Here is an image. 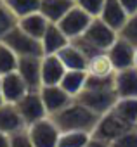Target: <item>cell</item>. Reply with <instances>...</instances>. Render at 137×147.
I'll list each match as a JSON object with an SVG mask.
<instances>
[{
    "instance_id": "2",
    "label": "cell",
    "mask_w": 137,
    "mask_h": 147,
    "mask_svg": "<svg viewBox=\"0 0 137 147\" xmlns=\"http://www.w3.org/2000/svg\"><path fill=\"white\" fill-rule=\"evenodd\" d=\"M116 38H118V33L113 28H109L101 18H94L90 26L85 30V33L71 40V43L77 45L87 55V59H90L101 52H108L111 45L116 42Z\"/></svg>"
},
{
    "instance_id": "24",
    "label": "cell",
    "mask_w": 137,
    "mask_h": 147,
    "mask_svg": "<svg viewBox=\"0 0 137 147\" xmlns=\"http://www.w3.org/2000/svg\"><path fill=\"white\" fill-rule=\"evenodd\" d=\"M5 2L11 7V11L18 16V19L26 18L30 14H37L42 7V0H5Z\"/></svg>"
},
{
    "instance_id": "28",
    "label": "cell",
    "mask_w": 137,
    "mask_h": 147,
    "mask_svg": "<svg viewBox=\"0 0 137 147\" xmlns=\"http://www.w3.org/2000/svg\"><path fill=\"white\" fill-rule=\"evenodd\" d=\"M118 36L123 38L125 42H128L130 45H134L137 49V14L128 16L127 23L123 24V28L118 31Z\"/></svg>"
},
{
    "instance_id": "14",
    "label": "cell",
    "mask_w": 137,
    "mask_h": 147,
    "mask_svg": "<svg viewBox=\"0 0 137 147\" xmlns=\"http://www.w3.org/2000/svg\"><path fill=\"white\" fill-rule=\"evenodd\" d=\"M26 123L21 118L16 104H9L4 102L0 106V131H4L7 135H14L18 131L26 130Z\"/></svg>"
},
{
    "instance_id": "9",
    "label": "cell",
    "mask_w": 137,
    "mask_h": 147,
    "mask_svg": "<svg viewBox=\"0 0 137 147\" xmlns=\"http://www.w3.org/2000/svg\"><path fill=\"white\" fill-rule=\"evenodd\" d=\"M18 73L28 87V92H40L42 85V57H19Z\"/></svg>"
},
{
    "instance_id": "17",
    "label": "cell",
    "mask_w": 137,
    "mask_h": 147,
    "mask_svg": "<svg viewBox=\"0 0 137 147\" xmlns=\"http://www.w3.org/2000/svg\"><path fill=\"white\" fill-rule=\"evenodd\" d=\"M109 28H113L116 33L123 28V24L127 23L128 19V14L127 11L121 7V4L118 0H106L104 2V7H102V12L99 16Z\"/></svg>"
},
{
    "instance_id": "26",
    "label": "cell",
    "mask_w": 137,
    "mask_h": 147,
    "mask_svg": "<svg viewBox=\"0 0 137 147\" xmlns=\"http://www.w3.org/2000/svg\"><path fill=\"white\" fill-rule=\"evenodd\" d=\"M92 138V133L87 131H62L59 135L57 147H85Z\"/></svg>"
},
{
    "instance_id": "31",
    "label": "cell",
    "mask_w": 137,
    "mask_h": 147,
    "mask_svg": "<svg viewBox=\"0 0 137 147\" xmlns=\"http://www.w3.org/2000/svg\"><path fill=\"white\" fill-rule=\"evenodd\" d=\"M11 147H35L31 138H30V133H28V128L23 130V131H18L14 135H11Z\"/></svg>"
},
{
    "instance_id": "13",
    "label": "cell",
    "mask_w": 137,
    "mask_h": 147,
    "mask_svg": "<svg viewBox=\"0 0 137 147\" xmlns=\"http://www.w3.org/2000/svg\"><path fill=\"white\" fill-rule=\"evenodd\" d=\"M115 92L118 99H137V67L116 71Z\"/></svg>"
},
{
    "instance_id": "3",
    "label": "cell",
    "mask_w": 137,
    "mask_h": 147,
    "mask_svg": "<svg viewBox=\"0 0 137 147\" xmlns=\"http://www.w3.org/2000/svg\"><path fill=\"white\" fill-rule=\"evenodd\" d=\"M2 42L18 57H43L45 55L42 42L33 38V36H30L28 33H24L19 26H16L12 31H9Z\"/></svg>"
},
{
    "instance_id": "19",
    "label": "cell",
    "mask_w": 137,
    "mask_h": 147,
    "mask_svg": "<svg viewBox=\"0 0 137 147\" xmlns=\"http://www.w3.org/2000/svg\"><path fill=\"white\" fill-rule=\"evenodd\" d=\"M70 42H71V40L62 33V30H61L57 24L50 23V24H49V28H47V31H45V35L42 36L43 54H45V55L57 54L61 49H64Z\"/></svg>"
},
{
    "instance_id": "12",
    "label": "cell",
    "mask_w": 137,
    "mask_h": 147,
    "mask_svg": "<svg viewBox=\"0 0 137 147\" xmlns=\"http://www.w3.org/2000/svg\"><path fill=\"white\" fill-rule=\"evenodd\" d=\"M108 55H109V59H111L116 71L128 69V67L135 66V47L130 45L128 42H125L120 36L116 38V42L108 50Z\"/></svg>"
},
{
    "instance_id": "11",
    "label": "cell",
    "mask_w": 137,
    "mask_h": 147,
    "mask_svg": "<svg viewBox=\"0 0 137 147\" xmlns=\"http://www.w3.org/2000/svg\"><path fill=\"white\" fill-rule=\"evenodd\" d=\"M0 92H2V97L5 102L16 104L28 94V87L23 82L19 73L14 71V73H9V75L0 76Z\"/></svg>"
},
{
    "instance_id": "36",
    "label": "cell",
    "mask_w": 137,
    "mask_h": 147,
    "mask_svg": "<svg viewBox=\"0 0 137 147\" xmlns=\"http://www.w3.org/2000/svg\"><path fill=\"white\" fill-rule=\"evenodd\" d=\"M135 67H137V49H135Z\"/></svg>"
},
{
    "instance_id": "37",
    "label": "cell",
    "mask_w": 137,
    "mask_h": 147,
    "mask_svg": "<svg viewBox=\"0 0 137 147\" xmlns=\"http://www.w3.org/2000/svg\"><path fill=\"white\" fill-rule=\"evenodd\" d=\"M75 2H77V0H75Z\"/></svg>"
},
{
    "instance_id": "7",
    "label": "cell",
    "mask_w": 137,
    "mask_h": 147,
    "mask_svg": "<svg viewBox=\"0 0 137 147\" xmlns=\"http://www.w3.org/2000/svg\"><path fill=\"white\" fill-rule=\"evenodd\" d=\"M28 133L35 147H57L59 135H61V131L57 130V126L49 116L30 125Z\"/></svg>"
},
{
    "instance_id": "5",
    "label": "cell",
    "mask_w": 137,
    "mask_h": 147,
    "mask_svg": "<svg viewBox=\"0 0 137 147\" xmlns=\"http://www.w3.org/2000/svg\"><path fill=\"white\" fill-rule=\"evenodd\" d=\"M134 130L128 123H125L113 109L106 114L101 116V119L97 121L94 131H92V137L94 138H99V140H104V142H115L118 137H121L123 133Z\"/></svg>"
},
{
    "instance_id": "23",
    "label": "cell",
    "mask_w": 137,
    "mask_h": 147,
    "mask_svg": "<svg viewBox=\"0 0 137 147\" xmlns=\"http://www.w3.org/2000/svg\"><path fill=\"white\" fill-rule=\"evenodd\" d=\"M113 111L132 128H137V99H118Z\"/></svg>"
},
{
    "instance_id": "16",
    "label": "cell",
    "mask_w": 137,
    "mask_h": 147,
    "mask_svg": "<svg viewBox=\"0 0 137 147\" xmlns=\"http://www.w3.org/2000/svg\"><path fill=\"white\" fill-rule=\"evenodd\" d=\"M57 57L61 59V62L68 71H87V64H89L87 55L71 42L57 52Z\"/></svg>"
},
{
    "instance_id": "34",
    "label": "cell",
    "mask_w": 137,
    "mask_h": 147,
    "mask_svg": "<svg viewBox=\"0 0 137 147\" xmlns=\"http://www.w3.org/2000/svg\"><path fill=\"white\" fill-rule=\"evenodd\" d=\"M0 147H11V135L0 131Z\"/></svg>"
},
{
    "instance_id": "29",
    "label": "cell",
    "mask_w": 137,
    "mask_h": 147,
    "mask_svg": "<svg viewBox=\"0 0 137 147\" xmlns=\"http://www.w3.org/2000/svg\"><path fill=\"white\" fill-rule=\"evenodd\" d=\"M104 2H106V0H77V5H80L89 16L99 18L101 12H102Z\"/></svg>"
},
{
    "instance_id": "21",
    "label": "cell",
    "mask_w": 137,
    "mask_h": 147,
    "mask_svg": "<svg viewBox=\"0 0 137 147\" xmlns=\"http://www.w3.org/2000/svg\"><path fill=\"white\" fill-rule=\"evenodd\" d=\"M115 73H116V69H115L108 52H101V54L89 59V64H87V75L89 76L102 78V76H111Z\"/></svg>"
},
{
    "instance_id": "33",
    "label": "cell",
    "mask_w": 137,
    "mask_h": 147,
    "mask_svg": "<svg viewBox=\"0 0 137 147\" xmlns=\"http://www.w3.org/2000/svg\"><path fill=\"white\" fill-rule=\"evenodd\" d=\"M85 147H111L109 142H104V140H99V138H90V142L85 145Z\"/></svg>"
},
{
    "instance_id": "1",
    "label": "cell",
    "mask_w": 137,
    "mask_h": 147,
    "mask_svg": "<svg viewBox=\"0 0 137 147\" xmlns=\"http://www.w3.org/2000/svg\"><path fill=\"white\" fill-rule=\"evenodd\" d=\"M54 125L57 126V130L62 131H87L92 133L97 121L101 119V116L94 111H90L89 107H85L83 104H80L77 99L64 107L62 111L49 116Z\"/></svg>"
},
{
    "instance_id": "6",
    "label": "cell",
    "mask_w": 137,
    "mask_h": 147,
    "mask_svg": "<svg viewBox=\"0 0 137 147\" xmlns=\"http://www.w3.org/2000/svg\"><path fill=\"white\" fill-rule=\"evenodd\" d=\"M92 16H89L80 5H75L70 12H68L59 23H57V26L62 30V33L70 38V40H75V38H78V36H82L83 33H85V30L90 26V23H92Z\"/></svg>"
},
{
    "instance_id": "32",
    "label": "cell",
    "mask_w": 137,
    "mask_h": 147,
    "mask_svg": "<svg viewBox=\"0 0 137 147\" xmlns=\"http://www.w3.org/2000/svg\"><path fill=\"white\" fill-rule=\"evenodd\" d=\"M118 2L121 4V7L127 11L128 16L137 14V0H118Z\"/></svg>"
},
{
    "instance_id": "35",
    "label": "cell",
    "mask_w": 137,
    "mask_h": 147,
    "mask_svg": "<svg viewBox=\"0 0 137 147\" xmlns=\"http://www.w3.org/2000/svg\"><path fill=\"white\" fill-rule=\"evenodd\" d=\"M4 102H5V100H4V97H2V92H0V106H2Z\"/></svg>"
},
{
    "instance_id": "20",
    "label": "cell",
    "mask_w": 137,
    "mask_h": 147,
    "mask_svg": "<svg viewBox=\"0 0 137 147\" xmlns=\"http://www.w3.org/2000/svg\"><path fill=\"white\" fill-rule=\"evenodd\" d=\"M49 24L50 23L45 19V16H42V12H37V14H30L26 18H21L19 23H18V26L24 33H28L30 36H33V38H37L40 42H42V36L45 35Z\"/></svg>"
},
{
    "instance_id": "15",
    "label": "cell",
    "mask_w": 137,
    "mask_h": 147,
    "mask_svg": "<svg viewBox=\"0 0 137 147\" xmlns=\"http://www.w3.org/2000/svg\"><path fill=\"white\" fill-rule=\"evenodd\" d=\"M66 67L57 54L42 57V85H59L66 75Z\"/></svg>"
},
{
    "instance_id": "10",
    "label": "cell",
    "mask_w": 137,
    "mask_h": 147,
    "mask_svg": "<svg viewBox=\"0 0 137 147\" xmlns=\"http://www.w3.org/2000/svg\"><path fill=\"white\" fill-rule=\"evenodd\" d=\"M40 97L43 100V106H45L49 116L62 111L64 107H68L75 100L61 85H43L40 88Z\"/></svg>"
},
{
    "instance_id": "30",
    "label": "cell",
    "mask_w": 137,
    "mask_h": 147,
    "mask_svg": "<svg viewBox=\"0 0 137 147\" xmlns=\"http://www.w3.org/2000/svg\"><path fill=\"white\" fill-rule=\"evenodd\" d=\"M111 147H137V128L118 137L115 142H111Z\"/></svg>"
},
{
    "instance_id": "18",
    "label": "cell",
    "mask_w": 137,
    "mask_h": 147,
    "mask_svg": "<svg viewBox=\"0 0 137 147\" xmlns=\"http://www.w3.org/2000/svg\"><path fill=\"white\" fill-rule=\"evenodd\" d=\"M77 5L75 0H42L40 12L49 23L57 24L68 12Z\"/></svg>"
},
{
    "instance_id": "4",
    "label": "cell",
    "mask_w": 137,
    "mask_h": 147,
    "mask_svg": "<svg viewBox=\"0 0 137 147\" xmlns=\"http://www.w3.org/2000/svg\"><path fill=\"white\" fill-rule=\"evenodd\" d=\"M80 104H83L85 107H89L90 111L97 113L99 116L109 113L116 100H118V95L115 90H101V88H89L85 87L77 97H75Z\"/></svg>"
},
{
    "instance_id": "22",
    "label": "cell",
    "mask_w": 137,
    "mask_h": 147,
    "mask_svg": "<svg viewBox=\"0 0 137 147\" xmlns=\"http://www.w3.org/2000/svg\"><path fill=\"white\" fill-rule=\"evenodd\" d=\"M85 83H87V71H66L59 85L75 99L85 88Z\"/></svg>"
},
{
    "instance_id": "27",
    "label": "cell",
    "mask_w": 137,
    "mask_h": 147,
    "mask_svg": "<svg viewBox=\"0 0 137 147\" xmlns=\"http://www.w3.org/2000/svg\"><path fill=\"white\" fill-rule=\"evenodd\" d=\"M18 62H19V57L4 42H0V76L18 71Z\"/></svg>"
},
{
    "instance_id": "8",
    "label": "cell",
    "mask_w": 137,
    "mask_h": 147,
    "mask_svg": "<svg viewBox=\"0 0 137 147\" xmlns=\"http://www.w3.org/2000/svg\"><path fill=\"white\" fill-rule=\"evenodd\" d=\"M16 107L21 114V118L24 119L26 126L47 118V109L43 106V100L40 97V92H28L19 102H16Z\"/></svg>"
},
{
    "instance_id": "25",
    "label": "cell",
    "mask_w": 137,
    "mask_h": 147,
    "mask_svg": "<svg viewBox=\"0 0 137 147\" xmlns=\"http://www.w3.org/2000/svg\"><path fill=\"white\" fill-rule=\"evenodd\" d=\"M18 23H19V19L11 11L7 2H5V0H0V42L5 38V35L9 31H12L18 26Z\"/></svg>"
}]
</instances>
